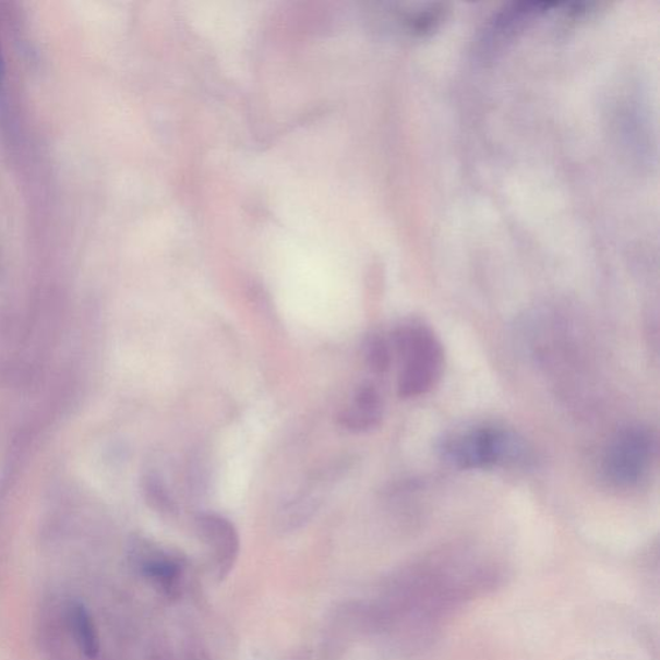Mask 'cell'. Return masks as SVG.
I'll use <instances>...</instances> for the list:
<instances>
[{"label":"cell","instance_id":"6","mask_svg":"<svg viewBox=\"0 0 660 660\" xmlns=\"http://www.w3.org/2000/svg\"><path fill=\"white\" fill-rule=\"evenodd\" d=\"M71 622L82 651L88 658H95L98 655V638L87 609L82 604L71 607Z\"/></svg>","mask_w":660,"mask_h":660},{"label":"cell","instance_id":"10","mask_svg":"<svg viewBox=\"0 0 660 660\" xmlns=\"http://www.w3.org/2000/svg\"><path fill=\"white\" fill-rule=\"evenodd\" d=\"M5 83V60L2 48V41H0V95L3 94Z\"/></svg>","mask_w":660,"mask_h":660},{"label":"cell","instance_id":"3","mask_svg":"<svg viewBox=\"0 0 660 660\" xmlns=\"http://www.w3.org/2000/svg\"><path fill=\"white\" fill-rule=\"evenodd\" d=\"M655 453L656 440L648 430L638 425L624 429L610 442L602 472L614 487H635L648 473Z\"/></svg>","mask_w":660,"mask_h":660},{"label":"cell","instance_id":"8","mask_svg":"<svg viewBox=\"0 0 660 660\" xmlns=\"http://www.w3.org/2000/svg\"><path fill=\"white\" fill-rule=\"evenodd\" d=\"M365 359L372 372L375 374L386 373L393 361L392 345L379 335L369 338L365 346Z\"/></svg>","mask_w":660,"mask_h":660},{"label":"cell","instance_id":"7","mask_svg":"<svg viewBox=\"0 0 660 660\" xmlns=\"http://www.w3.org/2000/svg\"><path fill=\"white\" fill-rule=\"evenodd\" d=\"M144 569L148 577L159 581L161 586H170L179 577L181 572L180 563L172 556L165 553H156L155 556L148 559L144 565Z\"/></svg>","mask_w":660,"mask_h":660},{"label":"cell","instance_id":"9","mask_svg":"<svg viewBox=\"0 0 660 660\" xmlns=\"http://www.w3.org/2000/svg\"><path fill=\"white\" fill-rule=\"evenodd\" d=\"M146 494L152 505L163 513L172 514L176 511L175 501L168 491V488L163 484L158 478H151L147 481Z\"/></svg>","mask_w":660,"mask_h":660},{"label":"cell","instance_id":"1","mask_svg":"<svg viewBox=\"0 0 660 660\" xmlns=\"http://www.w3.org/2000/svg\"><path fill=\"white\" fill-rule=\"evenodd\" d=\"M393 346L400 360L397 394L401 399L420 397L436 387L443 377L445 353L429 325L413 321L397 326Z\"/></svg>","mask_w":660,"mask_h":660},{"label":"cell","instance_id":"5","mask_svg":"<svg viewBox=\"0 0 660 660\" xmlns=\"http://www.w3.org/2000/svg\"><path fill=\"white\" fill-rule=\"evenodd\" d=\"M197 529L202 537L221 556H231L238 549V535L233 525L225 517L205 514L196 519Z\"/></svg>","mask_w":660,"mask_h":660},{"label":"cell","instance_id":"2","mask_svg":"<svg viewBox=\"0 0 660 660\" xmlns=\"http://www.w3.org/2000/svg\"><path fill=\"white\" fill-rule=\"evenodd\" d=\"M440 456L458 470H489L523 456L520 439L494 425L468 429L445 437Z\"/></svg>","mask_w":660,"mask_h":660},{"label":"cell","instance_id":"4","mask_svg":"<svg viewBox=\"0 0 660 660\" xmlns=\"http://www.w3.org/2000/svg\"><path fill=\"white\" fill-rule=\"evenodd\" d=\"M383 417V400L373 383H364L357 392L350 406L339 411L338 423L355 434L377 429Z\"/></svg>","mask_w":660,"mask_h":660}]
</instances>
